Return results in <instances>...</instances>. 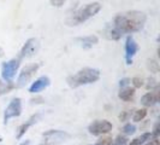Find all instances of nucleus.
<instances>
[{
	"label": "nucleus",
	"mask_w": 160,
	"mask_h": 145,
	"mask_svg": "<svg viewBox=\"0 0 160 145\" xmlns=\"http://www.w3.org/2000/svg\"><path fill=\"white\" fill-rule=\"evenodd\" d=\"M146 21H147V16L144 12L132 10V11L118 13L113 18L112 27L120 35L131 34L143 29Z\"/></svg>",
	"instance_id": "1"
},
{
	"label": "nucleus",
	"mask_w": 160,
	"mask_h": 145,
	"mask_svg": "<svg viewBox=\"0 0 160 145\" xmlns=\"http://www.w3.org/2000/svg\"><path fill=\"white\" fill-rule=\"evenodd\" d=\"M100 79V70L95 68H83L76 74H73L71 76H69L66 79L68 85L71 89H77L83 85H89V83H94Z\"/></svg>",
	"instance_id": "2"
},
{
	"label": "nucleus",
	"mask_w": 160,
	"mask_h": 145,
	"mask_svg": "<svg viewBox=\"0 0 160 145\" xmlns=\"http://www.w3.org/2000/svg\"><path fill=\"white\" fill-rule=\"evenodd\" d=\"M102 5L100 3H90V4H87L86 6L78 8L77 11H75L71 16L68 18L66 23L68 25H77V24H81L86 21H88L89 18L94 17L101 10Z\"/></svg>",
	"instance_id": "3"
},
{
	"label": "nucleus",
	"mask_w": 160,
	"mask_h": 145,
	"mask_svg": "<svg viewBox=\"0 0 160 145\" xmlns=\"http://www.w3.org/2000/svg\"><path fill=\"white\" fill-rule=\"evenodd\" d=\"M71 138V134L60 129H49L42 134L39 145H60Z\"/></svg>",
	"instance_id": "4"
},
{
	"label": "nucleus",
	"mask_w": 160,
	"mask_h": 145,
	"mask_svg": "<svg viewBox=\"0 0 160 145\" xmlns=\"http://www.w3.org/2000/svg\"><path fill=\"white\" fill-rule=\"evenodd\" d=\"M21 65V59L19 58H12L8 62H4L1 64V78L2 80L8 83H11L15 76H16V72L18 70Z\"/></svg>",
	"instance_id": "5"
},
{
	"label": "nucleus",
	"mask_w": 160,
	"mask_h": 145,
	"mask_svg": "<svg viewBox=\"0 0 160 145\" xmlns=\"http://www.w3.org/2000/svg\"><path fill=\"white\" fill-rule=\"evenodd\" d=\"M112 123L107 120H95L88 126L89 133L93 134V136L107 134V133H110L112 131Z\"/></svg>",
	"instance_id": "6"
},
{
	"label": "nucleus",
	"mask_w": 160,
	"mask_h": 145,
	"mask_svg": "<svg viewBox=\"0 0 160 145\" xmlns=\"http://www.w3.org/2000/svg\"><path fill=\"white\" fill-rule=\"evenodd\" d=\"M39 68H40V64H38V63L24 67L23 69H22V72H19L18 79H17V87L25 86L32 79V76L36 74V72L39 70Z\"/></svg>",
	"instance_id": "7"
},
{
	"label": "nucleus",
	"mask_w": 160,
	"mask_h": 145,
	"mask_svg": "<svg viewBox=\"0 0 160 145\" xmlns=\"http://www.w3.org/2000/svg\"><path fill=\"white\" fill-rule=\"evenodd\" d=\"M22 114V99L21 98H13L4 113V123H8L10 119L18 117Z\"/></svg>",
	"instance_id": "8"
},
{
	"label": "nucleus",
	"mask_w": 160,
	"mask_h": 145,
	"mask_svg": "<svg viewBox=\"0 0 160 145\" xmlns=\"http://www.w3.org/2000/svg\"><path fill=\"white\" fill-rule=\"evenodd\" d=\"M40 48V42L36 38H30L25 41V44L23 45V47L19 52V59L22 58H29V57H32L34 55L38 53Z\"/></svg>",
	"instance_id": "9"
},
{
	"label": "nucleus",
	"mask_w": 160,
	"mask_h": 145,
	"mask_svg": "<svg viewBox=\"0 0 160 145\" xmlns=\"http://www.w3.org/2000/svg\"><path fill=\"white\" fill-rule=\"evenodd\" d=\"M137 51H138V45L136 44V41L134 40L131 35H128L125 40V62L128 65L132 64V58L137 53Z\"/></svg>",
	"instance_id": "10"
},
{
	"label": "nucleus",
	"mask_w": 160,
	"mask_h": 145,
	"mask_svg": "<svg viewBox=\"0 0 160 145\" xmlns=\"http://www.w3.org/2000/svg\"><path fill=\"white\" fill-rule=\"evenodd\" d=\"M49 85H51L49 78H48V76H41V78L36 79V80L30 85L29 92H30V93H39L41 91L47 89Z\"/></svg>",
	"instance_id": "11"
},
{
	"label": "nucleus",
	"mask_w": 160,
	"mask_h": 145,
	"mask_svg": "<svg viewBox=\"0 0 160 145\" xmlns=\"http://www.w3.org/2000/svg\"><path fill=\"white\" fill-rule=\"evenodd\" d=\"M40 117H41L40 114H35V115H32V117L27 121V122L22 123V125L18 127V129H17V136H16L17 139H21V138L23 137L24 134L28 132V129L30 128L34 123H36L38 121L40 120Z\"/></svg>",
	"instance_id": "12"
},
{
	"label": "nucleus",
	"mask_w": 160,
	"mask_h": 145,
	"mask_svg": "<svg viewBox=\"0 0 160 145\" xmlns=\"http://www.w3.org/2000/svg\"><path fill=\"white\" fill-rule=\"evenodd\" d=\"M160 96H159V89H157L154 92H148L146 93L142 98H141V104L144 105L146 108L153 106L154 104H157L159 102Z\"/></svg>",
	"instance_id": "13"
},
{
	"label": "nucleus",
	"mask_w": 160,
	"mask_h": 145,
	"mask_svg": "<svg viewBox=\"0 0 160 145\" xmlns=\"http://www.w3.org/2000/svg\"><path fill=\"white\" fill-rule=\"evenodd\" d=\"M75 41L77 42V45H80L82 48H88L93 47L94 45H96L99 42V39L96 35H88V36H81V38H76Z\"/></svg>",
	"instance_id": "14"
},
{
	"label": "nucleus",
	"mask_w": 160,
	"mask_h": 145,
	"mask_svg": "<svg viewBox=\"0 0 160 145\" xmlns=\"http://www.w3.org/2000/svg\"><path fill=\"white\" fill-rule=\"evenodd\" d=\"M102 35H104L106 39H108V40H114V41L119 40L120 38L123 36V35H120L119 33L113 28L112 24H107V25H106V28L102 30Z\"/></svg>",
	"instance_id": "15"
},
{
	"label": "nucleus",
	"mask_w": 160,
	"mask_h": 145,
	"mask_svg": "<svg viewBox=\"0 0 160 145\" xmlns=\"http://www.w3.org/2000/svg\"><path fill=\"white\" fill-rule=\"evenodd\" d=\"M135 96V89H131V87H124V89H120L118 97H119L124 102H130Z\"/></svg>",
	"instance_id": "16"
},
{
	"label": "nucleus",
	"mask_w": 160,
	"mask_h": 145,
	"mask_svg": "<svg viewBox=\"0 0 160 145\" xmlns=\"http://www.w3.org/2000/svg\"><path fill=\"white\" fill-rule=\"evenodd\" d=\"M151 138H152V133L151 132H146V133H142L140 137L132 139L128 145H143L144 143L149 142Z\"/></svg>",
	"instance_id": "17"
},
{
	"label": "nucleus",
	"mask_w": 160,
	"mask_h": 145,
	"mask_svg": "<svg viewBox=\"0 0 160 145\" xmlns=\"http://www.w3.org/2000/svg\"><path fill=\"white\" fill-rule=\"evenodd\" d=\"M15 89V85L11 82V83H8V82H2L1 79H0V96L5 94V93H8L11 89Z\"/></svg>",
	"instance_id": "18"
},
{
	"label": "nucleus",
	"mask_w": 160,
	"mask_h": 145,
	"mask_svg": "<svg viewBox=\"0 0 160 145\" xmlns=\"http://www.w3.org/2000/svg\"><path fill=\"white\" fill-rule=\"evenodd\" d=\"M146 116H147V109H138L134 114L132 120L135 121V122H140V121L143 120Z\"/></svg>",
	"instance_id": "19"
},
{
	"label": "nucleus",
	"mask_w": 160,
	"mask_h": 145,
	"mask_svg": "<svg viewBox=\"0 0 160 145\" xmlns=\"http://www.w3.org/2000/svg\"><path fill=\"white\" fill-rule=\"evenodd\" d=\"M147 69L151 72H159V63L154 59H147Z\"/></svg>",
	"instance_id": "20"
},
{
	"label": "nucleus",
	"mask_w": 160,
	"mask_h": 145,
	"mask_svg": "<svg viewBox=\"0 0 160 145\" xmlns=\"http://www.w3.org/2000/svg\"><path fill=\"white\" fill-rule=\"evenodd\" d=\"M128 142H129L128 137L119 134V136H117V138L113 140L112 145H128Z\"/></svg>",
	"instance_id": "21"
},
{
	"label": "nucleus",
	"mask_w": 160,
	"mask_h": 145,
	"mask_svg": "<svg viewBox=\"0 0 160 145\" xmlns=\"http://www.w3.org/2000/svg\"><path fill=\"white\" fill-rule=\"evenodd\" d=\"M136 132V127L134 126V125H131V123H127L124 127H123V133H125L127 136H131V134H134Z\"/></svg>",
	"instance_id": "22"
},
{
	"label": "nucleus",
	"mask_w": 160,
	"mask_h": 145,
	"mask_svg": "<svg viewBox=\"0 0 160 145\" xmlns=\"http://www.w3.org/2000/svg\"><path fill=\"white\" fill-rule=\"evenodd\" d=\"M112 138L111 137H104L99 139V142L95 145H112Z\"/></svg>",
	"instance_id": "23"
},
{
	"label": "nucleus",
	"mask_w": 160,
	"mask_h": 145,
	"mask_svg": "<svg viewBox=\"0 0 160 145\" xmlns=\"http://www.w3.org/2000/svg\"><path fill=\"white\" fill-rule=\"evenodd\" d=\"M131 82H132V85H134L135 89H140V87L143 86V80H142L141 78H134V79L131 80Z\"/></svg>",
	"instance_id": "24"
},
{
	"label": "nucleus",
	"mask_w": 160,
	"mask_h": 145,
	"mask_svg": "<svg viewBox=\"0 0 160 145\" xmlns=\"http://www.w3.org/2000/svg\"><path fill=\"white\" fill-rule=\"evenodd\" d=\"M151 133H152V137H154V139H158V138H159V134H160L159 122L155 123V126H154V128H153V132H151Z\"/></svg>",
	"instance_id": "25"
},
{
	"label": "nucleus",
	"mask_w": 160,
	"mask_h": 145,
	"mask_svg": "<svg viewBox=\"0 0 160 145\" xmlns=\"http://www.w3.org/2000/svg\"><path fill=\"white\" fill-rule=\"evenodd\" d=\"M66 0H49L51 5L52 6H56V8H62L64 5V3Z\"/></svg>",
	"instance_id": "26"
},
{
	"label": "nucleus",
	"mask_w": 160,
	"mask_h": 145,
	"mask_svg": "<svg viewBox=\"0 0 160 145\" xmlns=\"http://www.w3.org/2000/svg\"><path fill=\"white\" fill-rule=\"evenodd\" d=\"M131 82V80L130 79H128V78H124V79H122V80L119 81V86L120 89H124V87H128V85Z\"/></svg>",
	"instance_id": "27"
},
{
	"label": "nucleus",
	"mask_w": 160,
	"mask_h": 145,
	"mask_svg": "<svg viewBox=\"0 0 160 145\" xmlns=\"http://www.w3.org/2000/svg\"><path fill=\"white\" fill-rule=\"evenodd\" d=\"M129 116H130V113H129V111H127V110H125V111H122V114L119 115V120L120 121H127Z\"/></svg>",
	"instance_id": "28"
},
{
	"label": "nucleus",
	"mask_w": 160,
	"mask_h": 145,
	"mask_svg": "<svg viewBox=\"0 0 160 145\" xmlns=\"http://www.w3.org/2000/svg\"><path fill=\"white\" fill-rule=\"evenodd\" d=\"M148 85H147V89H152L154 86H157V83H155V80L154 79H148Z\"/></svg>",
	"instance_id": "29"
},
{
	"label": "nucleus",
	"mask_w": 160,
	"mask_h": 145,
	"mask_svg": "<svg viewBox=\"0 0 160 145\" xmlns=\"http://www.w3.org/2000/svg\"><path fill=\"white\" fill-rule=\"evenodd\" d=\"M146 145H160L159 138H158V139H153V140H151V142H148Z\"/></svg>",
	"instance_id": "30"
},
{
	"label": "nucleus",
	"mask_w": 160,
	"mask_h": 145,
	"mask_svg": "<svg viewBox=\"0 0 160 145\" xmlns=\"http://www.w3.org/2000/svg\"><path fill=\"white\" fill-rule=\"evenodd\" d=\"M21 145H30V142H29V140H25V142H23Z\"/></svg>",
	"instance_id": "31"
}]
</instances>
